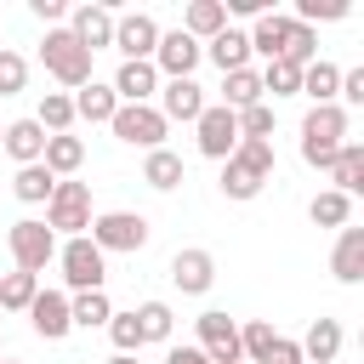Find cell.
<instances>
[{"instance_id":"obj_24","label":"cell","mask_w":364,"mask_h":364,"mask_svg":"<svg viewBox=\"0 0 364 364\" xmlns=\"http://www.w3.org/2000/svg\"><path fill=\"white\" fill-rule=\"evenodd\" d=\"M330 188L336 193H347V199H358L364 193V142H341V154H336V165H330Z\"/></svg>"},{"instance_id":"obj_50","label":"cell","mask_w":364,"mask_h":364,"mask_svg":"<svg viewBox=\"0 0 364 364\" xmlns=\"http://www.w3.org/2000/svg\"><path fill=\"white\" fill-rule=\"evenodd\" d=\"M0 364H17V358H0Z\"/></svg>"},{"instance_id":"obj_43","label":"cell","mask_w":364,"mask_h":364,"mask_svg":"<svg viewBox=\"0 0 364 364\" xmlns=\"http://www.w3.org/2000/svg\"><path fill=\"white\" fill-rule=\"evenodd\" d=\"M336 108H364V68H341V85H336Z\"/></svg>"},{"instance_id":"obj_36","label":"cell","mask_w":364,"mask_h":364,"mask_svg":"<svg viewBox=\"0 0 364 364\" xmlns=\"http://www.w3.org/2000/svg\"><path fill=\"white\" fill-rule=\"evenodd\" d=\"M273 341H279V330H273L267 318H245V324H239V353H245V364H267Z\"/></svg>"},{"instance_id":"obj_20","label":"cell","mask_w":364,"mask_h":364,"mask_svg":"<svg viewBox=\"0 0 364 364\" xmlns=\"http://www.w3.org/2000/svg\"><path fill=\"white\" fill-rule=\"evenodd\" d=\"M330 273L341 279V284H358L364 279V228H341L336 233V250H330Z\"/></svg>"},{"instance_id":"obj_44","label":"cell","mask_w":364,"mask_h":364,"mask_svg":"<svg viewBox=\"0 0 364 364\" xmlns=\"http://www.w3.org/2000/svg\"><path fill=\"white\" fill-rule=\"evenodd\" d=\"M28 11H34L46 28H63V17H68V6H63V0H28Z\"/></svg>"},{"instance_id":"obj_13","label":"cell","mask_w":364,"mask_h":364,"mask_svg":"<svg viewBox=\"0 0 364 364\" xmlns=\"http://www.w3.org/2000/svg\"><path fill=\"white\" fill-rule=\"evenodd\" d=\"M63 28H68L91 57H97V51H108V46H114V6L85 0V6H74V11H68V23H63Z\"/></svg>"},{"instance_id":"obj_40","label":"cell","mask_w":364,"mask_h":364,"mask_svg":"<svg viewBox=\"0 0 364 364\" xmlns=\"http://www.w3.org/2000/svg\"><path fill=\"white\" fill-rule=\"evenodd\" d=\"M23 85H28V57L11 51V46H0V97H17Z\"/></svg>"},{"instance_id":"obj_31","label":"cell","mask_w":364,"mask_h":364,"mask_svg":"<svg viewBox=\"0 0 364 364\" xmlns=\"http://www.w3.org/2000/svg\"><path fill=\"white\" fill-rule=\"evenodd\" d=\"M34 125H40L46 136L74 131V97H68V91H46V97H40V108H34Z\"/></svg>"},{"instance_id":"obj_21","label":"cell","mask_w":364,"mask_h":364,"mask_svg":"<svg viewBox=\"0 0 364 364\" xmlns=\"http://www.w3.org/2000/svg\"><path fill=\"white\" fill-rule=\"evenodd\" d=\"M68 97H74V119H91V125H108L114 108H119V97H114L108 80H85V85L68 91Z\"/></svg>"},{"instance_id":"obj_11","label":"cell","mask_w":364,"mask_h":364,"mask_svg":"<svg viewBox=\"0 0 364 364\" xmlns=\"http://www.w3.org/2000/svg\"><path fill=\"white\" fill-rule=\"evenodd\" d=\"M193 330H199V353L210 364H245V353H239V318H228L222 307H205L193 318Z\"/></svg>"},{"instance_id":"obj_6","label":"cell","mask_w":364,"mask_h":364,"mask_svg":"<svg viewBox=\"0 0 364 364\" xmlns=\"http://www.w3.org/2000/svg\"><path fill=\"white\" fill-rule=\"evenodd\" d=\"M6 245H11V267L17 273H46L51 262H57V233L40 222V216H23V222H11L6 228Z\"/></svg>"},{"instance_id":"obj_1","label":"cell","mask_w":364,"mask_h":364,"mask_svg":"<svg viewBox=\"0 0 364 364\" xmlns=\"http://www.w3.org/2000/svg\"><path fill=\"white\" fill-rule=\"evenodd\" d=\"M273 165H279V154H273V142H256V136H239V148L222 159V193L228 199H256L267 182H273Z\"/></svg>"},{"instance_id":"obj_26","label":"cell","mask_w":364,"mask_h":364,"mask_svg":"<svg viewBox=\"0 0 364 364\" xmlns=\"http://www.w3.org/2000/svg\"><path fill=\"white\" fill-rule=\"evenodd\" d=\"M216 102L233 108V114L267 102V97H262V74H256V68H233V74H222V97H216Z\"/></svg>"},{"instance_id":"obj_8","label":"cell","mask_w":364,"mask_h":364,"mask_svg":"<svg viewBox=\"0 0 364 364\" xmlns=\"http://www.w3.org/2000/svg\"><path fill=\"white\" fill-rule=\"evenodd\" d=\"M108 131H114L125 148H142V154L165 148V136H171V125H165V114H159L154 102H119L114 119H108Z\"/></svg>"},{"instance_id":"obj_18","label":"cell","mask_w":364,"mask_h":364,"mask_svg":"<svg viewBox=\"0 0 364 364\" xmlns=\"http://www.w3.org/2000/svg\"><path fill=\"white\" fill-rule=\"evenodd\" d=\"M0 154H6V159H17V165H40V154H46V131L34 125V114H28V119H6Z\"/></svg>"},{"instance_id":"obj_7","label":"cell","mask_w":364,"mask_h":364,"mask_svg":"<svg viewBox=\"0 0 364 364\" xmlns=\"http://www.w3.org/2000/svg\"><path fill=\"white\" fill-rule=\"evenodd\" d=\"M57 267H63V290L80 296V290H102L108 279V256L80 233V239H57Z\"/></svg>"},{"instance_id":"obj_45","label":"cell","mask_w":364,"mask_h":364,"mask_svg":"<svg viewBox=\"0 0 364 364\" xmlns=\"http://www.w3.org/2000/svg\"><path fill=\"white\" fill-rule=\"evenodd\" d=\"M222 11H228V17H250V23H256V17H267L273 6H267V0H222Z\"/></svg>"},{"instance_id":"obj_22","label":"cell","mask_w":364,"mask_h":364,"mask_svg":"<svg viewBox=\"0 0 364 364\" xmlns=\"http://www.w3.org/2000/svg\"><path fill=\"white\" fill-rule=\"evenodd\" d=\"M296 347H301V364H336L341 358V324L336 318H313Z\"/></svg>"},{"instance_id":"obj_14","label":"cell","mask_w":364,"mask_h":364,"mask_svg":"<svg viewBox=\"0 0 364 364\" xmlns=\"http://www.w3.org/2000/svg\"><path fill=\"white\" fill-rule=\"evenodd\" d=\"M205 85L199 80H159V97H154V108L165 114V125H193L199 114H205Z\"/></svg>"},{"instance_id":"obj_16","label":"cell","mask_w":364,"mask_h":364,"mask_svg":"<svg viewBox=\"0 0 364 364\" xmlns=\"http://www.w3.org/2000/svg\"><path fill=\"white\" fill-rule=\"evenodd\" d=\"M28 324H34L40 341H63V336L74 330V318H68V290H40V296L28 301Z\"/></svg>"},{"instance_id":"obj_15","label":"cell","mask_w":364,"mask_h":364,"mask_svg":"<svg viewBox=\"0 0 364 364\" xmlns=\"http://www.w3.org/2000/svg\"><path fill=\"white\" fill-rule=\"evenodd\" d=\"M171 284H176L182 296H205V290L216 284V256H210L205 245L176 250V256H171Z\"/></svg>"},{"instance_id":"obj_9","label":"cell","mask_w":364,"mask_h":364,"mask_svg":"<svg viewBox=\"0 0 364 364\" xmlns=\"http://www.w3.org/2000/svg\"><path fill=\"white\" fill-rule=\"evenodd\" d=\"M154 46H159V23L148 11H114V46L119 63H154Z\"/></svg>"},{"instance_id":"obj_19","label":"cell","mask_w":364,"mask_h":364,"mask_svg":"<svg viewBox=\"0 0 364 364\" xmlns=\"http://www.w3.org/2000/svg\"><path fill=\"white\" fill-rule=\"evenodd\" d=\"M108 85H114L119 102H154V97H159V74H154V63H119Z\"/></svg>"},{"instance_id":"obj_32","label":"cell","mask_w":364,"mask_h":364,"mask_svg":"<svg viewBox=\"0 0 364 364\" xmlns=\"http://www.w3.org/2000/svg\"><path fill=\"white\" fill-rule=\"evenodd\" d=\"M142 182H148L154 193H171V188H182V154H171V148H154V154L142 159Z\"/></svg>"},{"instance_id":"obj_48","label":"cell","mask_w":364,"mask_h":364,"mask_svg":"<svg viewBox=\"0 0 364 364\" xmlns=\"http://www.w3.org/2000/svg\"><path fill=\"white\" fill-rule=\"evenodd\" d=\"M102 364H142L136 353H114V358H102Z\"/></svg>"},{"instance_id":"obj_30","label":"cell","mask_w":364,"mask_h":364,"mask_svg":"<svg viewBox=\"0 0 364 364\" xmlns=\"http://www.w3.org/2000/svg\"><path fill=\"white\" fill-rule=\"evenodd\" d=\"M336 85H341V68L336 63H324V57H313L307 68H301V97L318 108V102H336Z\"/></svg>"},{"instance_id":"obj_2","label":"cell","mask_w":364,"mask_h":364,"mask_svg":"<svg viewBox=\"0 0 364 364\" xmlns=\"http://www.w3.org/2000/svg\"><path fill=\"white\" fill-rule=\"evenodd\" d=\"M347 108H336V102H318V108H307L301 114V159L313 165V171H330L336 165V154H341V142H347Z\"/></svg>"},{"instance_id":"obj_27","label":"cell","mask_w":364,"mask_h":364,"mask_svg":"<svg viewBox=\"0 0 364 364\" xmlns=\"http://www.w3.org/2000/svg\"><path fill=\"white\" fill-rule=\"evenodd\" d=\"M222 28H228L222 0H188V11H182V34H193V40L205 46V40H216Z\"/></svg>"},{"instance_id":"obj_37","label":"cell","mask_w":364,"mask_h":364,"mask_svg":"<svg viewBox=\"0 0 364 364\" xmlns=\"http://www.w3.org/2000/svg\"><path fill=\"white\" fill-rule=\"evenodd\" d=\"M40 296V279L34 273H0V313H28V301Z\"/></svg>"},{"instance_id":"obj_23","label":"cell","mask_w":364,"mask_h":364,"mask_svg":"<svg viewBox=\"0 0 364 364\" xmlns=\"http://www.w3.org/2000/svg\"><path fill=\"white\" fill-rule=\"evenodd\" d=\"M40 165L63 182V176H80V165H85V142L74 136V131H63V136H46V154H40Z\"/></svg>"},{"instance_id":"obj_10","label":"cell","mask_w":364,"mask_h":364,"mask_svg":"<svg viewBox=\"0 0 364 364\" xmlns=\"http://www.w3.org/2000/svg\"><path fill=\"white\" fill-rule=\"evenodd\" d=\"M193 142H199V154L205 159H228L233 148H239V114L233 108H222V102H205V114L193 119Z\"/></svg>"},{"instance_id":"obj_29","label":"cell","mask_w":364,"mask_h":364,"mask_svg":"<svg viewBox=\"0 0 364 364\" xmlns=\"http://www.w3.org/2000/svg\"><path fill=\"white\" fill-rule=\"evenodd\" d=\"M68 318H74V330H102V324L114 318L108 290H80V296H68Z\"/></svg>"},{"instance_id":"obj_28","label":"cell","mask_w":364,"mask_h":364,"mask_svg":"<svg viewBox=\"0 0 364 364\" xmlns=\"http://www.w3.org/2000/svg\"><path fill=\"white\" fill-rule=\"evenodd\" d=\"M307 222H313V228H336V233H341V228L353 222V199H347V193H336V188H318V193H313V205H307Z\"/></svg>"},{"instance_id":"obj_39","label":"cell","mask_w":364,"mask_h":364,"mask_svg":"<svg viewBox=\"0 0 364 364\" xmlns=\"http://www.w3.org/2000/svg\"><path fill=\"white\" fill-rule=\"evenodd\" d=\"M347 11H353V6H347V0H296V11H290V17H296V23H307V28H313V23H341V17H347Z\"/></svg>"},{"instance_id":"obj_47","label":"cell","mask_w":364,"mask_h":364,"mask_svg":"<svg viewBox=\"0 0 364 364\" xmlns=\"http://www.w3.org/2000/svg\"><path fill=\"white\" fill-rule=\"evenodd\" d=\"M165 364H210V358H205L199 347H171V353H165Z\"/></svg>"},{"instance_id":"obj_41","label":"cell","mask_w":364,"mask_h":364,"mask_svg":"<svg viewBox=\"0 0 364 364\" xmlns=\"http://www.w3.org/2000/svg\"><path fill=\"white\" fill-rule=\"evenodd\" d=\"M273 125H279V114H273V102H256V108H245V114H239V136H256V142H273Z\"/></svg>"},{"instance_id":"obj_34","label":"cell","mask_w":364,"mask_h":364,"mask_svg":"<svg viewBox=\"0 0 364 364\" xmlns=\"http://www.w3.org/2000/svg\"><path fill=\"white\" fill-rule=\"evenodd\" d=\"M256 74H262V97H267V102H279V97H301V68H296V63L279 57V63H267V68H256Z\"/></svg>"},{"instance_id":"obj_33","label":"cell","mask_w":364,"mask_h":364,"mask_svg":"<svg viewBox=\"0 0 364 364\" xmlns=\"http://www.w3.org/2000/svg\"><path fill=\"white\" fill-rule=\"evenodd\" d=\"M131 313H136L142 347H148V341H165V347H171V330H176V313H171V301H142V307H131Z\"/></svg>"},{"instance_id":"obj_51","label":"cell","mask_w":364,"mask_h":364,"mask_svg":"<svg viewBox=\"0 0 364 364\" xmlns=\"http://www.w3.org/2000/svg\"><path fill=\"white\" fill-rule=\"evenodd\" d=\"M0 136H6V125H0Z\"/></svg>"},{"instance_id":"obj_4","label":"cell","mask_w":364,"mask_h":364,"mask_svg":"<svg viewBox=\"0 0 364 364\" xmlns=\"http://www.w3.org/2000/svg\"><path fill=\"white\" fill-rule=\"evenodd\" d=\"M91 182H74V176H63L57 188H51V199H46V228L57 233V239H80L85 228H91Z\"/></svg>"},{"instance_id":"obj_38","label":"cell","mask_w":364,"mask_h":364,"mask_svg":"<svg viewBox=\"0 0 364 364\" xmlns=\"http://www.w3.org/2000/svg\"><path fill=\"white\" fill-rule=\"evenodd\" d=\"M313 57H318V28H307V23H296V17H290V34H284V63L307 68Z\"/></svg>"},{"instance_id":"obj_25","label":"cell","mask_w":364,"mask_h":364,"mask_svg":"<svg viewBox=\"0 0 364 364\" xmlns=\"http://www.w3.org/2000/svg\"><path fill=\"white\" fill-rule=\"evenodd\" d=\"M205 57L222 68V74H233V68H250V40H245V28H222L216 40H205Z\"/></svg>"},{"instance_id":"obj_42","label":"cell","mask_w":364,"mask_h":364,"mask_svg":"<svg viewBox=\"0 0 364 364\" xmlns=\"http://www.w3.org/2000/svg\"><path fill=\"white\" fill-rule=\"evenodd\" d=\"M102 330H108L114 353H142V330H136V313H114Z\"/></svg>"},{"instance_id":"obj_35","label":"cell","mask_w":364,"mask_h":364,"mask_svg":"<svg viewBox=\"0 0 364 364\" xmlns=\"http://www.w3.org/2000/svg\"><path fill=\"white\" fill-rule=\"evenodd\" d=\"M51 188H57V176H51L46 165H17V176H11V193H17L23 205H46Z\"/></svg>"},{"instance_id":"obj_5","label":"cell","mask_w":364,"mask_h":364,"mask_svg":"<svg viewBox=\"0 0 364 364\" xmlns=\"http://www.w3.org/2000/svg\"><path fill=\"white\" fill-rule=\"evenodd\" d=\"M40 63H46V74H51L57 85H68V91H80L85 80H97V74H91V51H85L68 28H46V40H40Z\"/></svg>"},{"instance_id":"obj_3","label":"cell","mask_w":364,"mask_h":364,"mask_svg":"<svg viewBox=\"0 0 364 364\" xmlns=\"http://www.w3.org/2000/svg\"><path fill=\"white\" fill-rule=\"evenodd\" d=\"M148 216L142 210H97L91 216V228H85V239L102 250V256H136L142 245H148Z\"/></svg>"},{"instance_id":"obj_17","label":"cell","mask_w":364,"mask_h":364,"mask_svg":"<svg viewBox=\"0 0 364 364\" xmlns=\"http://www.w3.org/2000/svg\"><path fill=\"white\" fill-rule=\"evenodd\" d=\"M284 34H290V11H267V17H256V23L245 28V40H250V57H262V63H279V57H284Z\"/></svg>"},{"instance_id":"obj_49","label":"cell","mask_w":364,"mask_h":364,"mask_svg":"<svg viewBox=\"0 0 364 364\" xmlns=\"http://www.w3.org/2000/svg\"><path fill=\"white\" fill-rule=\"evenodd\" d=\"M0 358H6V341H0Z\"/></svg>"},{"instance_id":"obj_46","label":"cell","mask_w":364,"mask_h":364,"mask_svg":"<svg viewBox=\"0 0 364 364\" xmlns=\"http://www.w3.org/2000/svg\"><path fill=\"white\" fill-rule=\"evenodd\" d=\"M267 364H301V347H296L290 336H279V341H273V353H267Z\"/></svg>"},{"instance_id":"obj_12","label":"cell","mask_w":364,"mask_h":364,"mask_svg":"<svg viewBox=\"0 0 364 364\" xmlns=\"http://www.w3.org/2000/svg\"><path fill=\"white\" fill-rule=\"evenodd\" d=\"M205 63V46L193 40V34H182V28H159V46H154V74L159 80H193V68Z\"/></svg>"}]
</instances>
